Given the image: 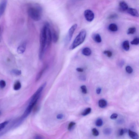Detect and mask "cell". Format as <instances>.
I'll return each instance as SVG.
<instances>
[{
	"mask_svg": "<svg viewBox=\"0 0 139 139\" xmlns=\"http://www.w3.org/2000/svg\"><path fill=\"white\" fill-rule=\"evenodd\" d=\"M46 26L45 24L41 30L40 36V46L39 50V58L42 59L46 48Z\"/></svg>",
	"mask_w": 139,
	"mask_h": 139,
	"instance_id": "6da1fadb",
	"label": "cell"
},
{
	"mask_svg": "<svg viewBox=\"0 0 139 139\" xmlns=\"http://www.w3.org/2000/svg\"><path fill=\"white\" fill-rule=\"evenodd\" d=\"M42 9L38 5L31 6L28 9V13L33 20L38 21L41 20L42 16Z\"/></svg>",
	"mask_w": 139,
	"mask_h": 139,
	"instance_id": "7a4b0ae2",
	"label": "cell"
},
{
	"mask_svg": "<svg viewBox=\"0 0 139 139\" xmlns=\"http://www.w3.org/2000/svg\"><path fill=\"white\" fill-rule=\"evenodd\" d=\"M86 32L83 30L81 31L78 35L75 38L69 49L73 50L83 43L86 36Z\"/></svg>",
	"mask_w": 139,
	"mask_h": 139,
	"instance_id": "3957f363",
	"label": "cell"
},
{
	"mask_svg": "<svg viewBox=\"0 0 139 139\" xmlns=\"http://www.w3.org/2000/svg\"><path fill=\"white\" fill-rule=\"evenodd\" d=\"M78 25L76 24H74L70 28L65 39V43L67 45L70 42L73 34L76 30L77 29Z\"/></svg>",
	"mask_w": 139,
	"mask_h": 139,
	"instance_id": "277c9868",
	"label": "cell"
},
{
	"mask_svg": "<svg viewBox=\"0 0 139 139\" xmlns=\"http://www.w3.org/2000/svg\"><path fill=\"white\" fill-rule=\"evenodd\" d=\"M36 102H34L30 103L29 105L28 106L26 110H25L23 114L20 118L19 120L20 121L18 122L19 124H20L24 119L26 118L29 115L32 110L33 107L36 105Z\"/></svg>",
	"mask_w": 139,
	"mask_h": 139,
	"instance_id": "5b68a950",
	"label": "cell"
},
{
	"mask_svg": "<svg viewBox=\"0 0 139 139\" xmlns=\"http://www.w3.org/2000/svg\"><path fill=\"white\" fill-rule=\"evenodd\" d=\"M45 24L46 26L47 48L49 47L51 44L52 41V38L50 24L48 23H46Z\"/></svg>",
	"mask_w": 139,
	"mask_h": 139,
	"instance_id": "8992f818",
	"label": "cell"
},
{
	"mask_svg": "<svg viewBox=\"0 0 139 139\" xmlns=\"http://www.w3.org/2000/svg\"><path fill=\"white\" fill-rule=\"evenodd\" d=\"M84 15L86 20L88 22H92L94 20V12L89 9L85 11Z\"/></svg>",
	"mask_w": 139,
	"mask_h": 139,
	"instance_id": "52a82bcc",
	"label": "cell"
},
{
	"mask_svg": "<svg viewBox=\"0 0 139 139\" xmlns=\"http://www.w3.org/2000/svg\"><path fill=\"white\" fill-rule=\"evenodd\" d=\"M51 32L52 41L56 43L58 42L59 39L58 33L54 28H53L51 30Z\"/></svg>",
	"mask_w": 139,
	"mask_h": 139,
	"instance_id": "ba28073f",
	"label": "cell"
},
{
	"mask_svg": "<svg viewBox=\"0 0 139 139\" xmlns=\"http://www.w3.org/2000/svg\"><path fill=\"white\" fill-rule=\"evenodd\" d=\"M7 1L2 0L0 4V16H1L5 12L7 4Z\"/></svg>",
	"mask_w": 139,
	"mask_h": 139,
	"instance_id": "9c48e42d",
	"label": "cell"
},
{
	"mask_svg": "<svg viewBox=\"0 0 139 139\" xmlns=\"http://www.w3.org/2000/svg\"><path fill=\"white\" fill-rule=\"evenodd\" d=\"M119 6L120 10L123 11H127L128 8V6L124 1H121L119 2Z\"/></svg>",
	"mask_w": 139,
	"mask_h": 139,
	"instance_id": "30bf717a",
	"label": "cell"
},
{
	"mask_svg": "<svg viewBox=\"0 0 139 139\" xmlns=\"http://www.w3.org/2000/svg\"><path fill=\"white\" fill-rule=\"evenodd\" d=\"M127 12L129 14L133 16L138 17L139 16L138 12L136 9L132 8H128Z\"/></svg>",
	"mask_w": 139,
	"mask_h": 139,
	"instance_id": "8fae6325",
	"label": "cell"
},
{
	"mask_svg": "<svg viewBox=\"0 0 139 139\" xmlns=\"http://www.w3.org/2000/svg\"><path fill=\"white\" fill-rule=\"evenodd\" d=\"M26 43H24L19 46L17 49L18 52L19 54L23 53L26 50Z\"/></svg>",
	"mask_w": 139,
	"mask_h": 139,
	"instance_id": "7c38bea8",
	"label": "cell"
},
{
	"mask_svg": "<svg viewBox=\"0 0 139 139\" xmlns=\"http://www.w3.org/2000/svg\"><path fill=\"white\" fill-rule=\"evenodd\" d=\"M92 38L95 42L98 43H100L102 42V38L98 34H94Z\"/></svg>",
	"mask_w": 139,
	"mask_h": 139,
	"instance_id": "4fadbf2b",
	"label": "cell"
},
{
	"mask_svg": "<svg viewBox=\"0 0 139 139\" xmlns=\"http://www.w3.org/2000/svg\"><path fill=\"white\" fill-rule=\"evenodd\" d=\"M82 54L84 56H89L91 54L92 51L90 48L88 47H85L82 50Z\"/></svg>",
	"mask_w": 139,
	"mask_h": 139,
	"instance_id": "5bb4252c",
	"label": "cell"
},
{
	"mask_svg": "<svg viewBox=\"0 0 139 139\" xmlns=\"http://www.w3.org/2000/svg\"><path fill=\"white\" fill-rule=\"evenodd\" d=\"M128 134L129 136L132 139H138L139 136L137 134L129 130Z\"/></svg>",
	"mask_w": 139,
	"mask_h": 139,
	"instance_id": "9a60e30c",
	"label": "cell"
},
{
	"mask_svg": "<svg viewBox=\"0 0 139 139\" xmlns=\"http://www.w3.org/2000/svg\"><path fill=\"white\" fill-rule=\"evenodd\" d=\"M108 29L110 31L115 32L118 31V27L117 25L116 24H112L109 25Z\"/></svg>",
	"mask_w": 139,
	"mask_h": 139,
	"instance_id": "2e32d148",
	"label": "cell"
},
{
	"mask_svg": "<svg viewBox=\"0 0 139 139\" xmlns=\"http://www.w3.org/2000/svg\"><path fill=\"white\" fill-rule=\"evenodd\" d=\"M47 66H45L44 67V68H43L39 72V73L38 74L36 78V81H38L40 78L41 77H42L44 72L46 70V69L47 68Z\"/></svg>",
	"mask_w": 139,
	"mask_h": 139,
	"instance_id": "e0dca14e",
	"label": "cell"
},
{
	"mask_svg": "<svg viewBox=\"0 0 139 139\" xmlns=\"http://www.w3.org/2000/svg\"><path fill=\"white\" fill-rule=\"evenodd\" d=\"M122 47L126 51H128L129 50L130 46L128 41L126 40L124 41L122 44Z\"/></svg>",
	"mask_w": 139,
	"mask_h": 139,
	"instance_id": "ac0fdd59",
	"label": "cell"
},
{
	"mask_svg": "<svg viewBox=\"0 0 139 139\" xmlns=\"http://www.w3.org/2000/svg\"><path fill=\"white\" fill-rule=\"evenodd\" d=\"M107 105L106 101L104 100H101L99 101V105L102 108H104Z\"/></svg>",
	"mask_w": 139,
	"mask_h": 139,
	"instance_id": "d6986e66",
	"label": "cell"
},
{
	"mask_svg": "<svg viewBox=\"0 0 139 139\" xmlns=\"http://www.w3.org/2000/svg\"><path fill=\"white\" fill-rule=\"evenodd\" d=\"M21 87V84L20 81L16 82L14 85V90H18L20 89Z\"/></svg>",
	"mask_w": 139,
	"mask_h": 139,
	"instance_id": "ffe728a7",
	"label": "cell"
},
{
	"mask_svg": "<svg viewBox=\"0 0 139 139\" xmlns=\"http://www.w3.org/2000/svg\"><path fill=\"white\" fill-rule=\"evenodd\" d=\"M9 122L8 121H7L0 124V132L5 128L6 126L8 124Z\"/></svg>",
	"mask_w": 139,
	"mask_h": 139,
	"instance_id": "44dd1931",
	"label": "cell"
},
{
	"mask_svg": "<svg viewBox=\"0 0 139 139\" xmlns=\"http://www.w3.org/2000/svg\"><path fill=\"white\" fill-rule=\"evenodd\" d=\"M136 31V29L135 27H131L127 31V34H133L135 33Z\"/></svg>",
	"mask_w": 139,
	"mask_h": 139,
	"instance_id": "7402d4cb",
	"label": "cell"
},
{
	"mask_svg": "<svg viewBox=\"0 0 139 139\" xmlns=\"http://www.w3.org/2000/svg\"><path fill=\"white\" fill-rule=\"evenodd\" d=\"M104 133L106 135H109L112 132V130L110 128H106L104 130Z\"/></svg>",
	"mask_w": 139,
	"mask_h": 139,
	"instance_id": "603a6c76",
	"label": "cell"
},
{
	"mask_svg": "<svg viewBox=\"0 0 139 139\" xmlns=\"http://www.w3.org/2000/svg\"><path fill=\"white\" fill-rule=\"evenodd\" d=\"M91 109L90 108H88L86 109H85L84 111L82 113V115L85 116H86L91 112Z\"/></svg>",
	"mask_w": 139,
	"mask_h": 139,
	"instance_id": "cb8c5ba5",
	"label": "cell"
},
{
	"mask_svg": "<svg viewBox=\"0 0 139 139\" xmlns=\"http://www.w3.org/2000/svg\"><path fill=\"white\" fill-rule=\"evenodd\" d=\"M139 43V39L138 38H135L133 40L131 41V44L132 45H137Z\"/></svg>",
	"mask_w": 139,
	"mask_h": 139,
	"instance_id": "d4e9b609",
	"label": "cell"
},
{
	"mask_svg": "<svg viewBox=\"0 0 139 139\" xmlns=\"http://www.w3.org/2000/svg\"><path fill=\"white\" fill-rule=\"evenodd\" d=\"M12 74L17 75H20L22 73L21 71L17 69H13L11 71Z\"/></svg>",
	"mask_w": 139,
	"mask_h": 139,
	"instance_id": "484cf974",
	"label": "cell"
},
{
	"mask_svg": "<svg viewBox=\"0 0 139 139\" xmlns=\"http://www.w3.org/2000/svg\"><path fill=\"white\" fill-rule=\"evenodd\" d=\"M103 124L102 120L100 118H99L97 120L96 122V125L98 127H100Z\"/></svg>",
	"mask_w": 139,
	"mask_h": 139,
	"instance_id": "4316f807",
	"label": "cell"
},
{
	"mask_svg": "<svg viewBox=\"0 0 139 139\" xmlns=\"http://www.w3.org/2000/svg\"><path fill=\"white\" fill-rule=\"evenodd\" d=\"M104 54L106 55L108 58H110L112 56V53L111 52L108 50H106L104 51Z\"/></svg>",
	"mask_w": 139,
	"mask_h": 139,
	"instance_id": "83f0119b",
	"label": "cell"
},
{
	"mask_svg": "<svg viewBox=\"0 0 139 139\" xmlns=\"http://www.w3.org/2000/svg\"><path fill=\"white\" fill-rule=\"evenodd\" d=\"M75 124L76 123L73 122H72L70 123L68 127V130H71Z\"/></svg>",
	"mask_w": 139,
	"mask_h": 139,
	"instance_id": "f1b7e54d",
	"label": "cell"
},
{
	"mask_svg": "<svg viewBox=\"0 0 139 139\" xmlns=\"http://www.w3.org/2000/svg\"><path fill=\"white\" fill-rule=\"evenodd\" d=\"M93 134L95 136H97L99 135V133L98 131L96 128H93L92 129Z\"/></svg>",
	"mask_w": 139,
	"mask_h": 139,
	"instance_id": "f546056e",
	"label": "cell"
},
{
	"mask_svg": "<svg viewBox=\"0 0 139 139\" xmlns=\"http://www.w3.org/2000/svg\"><path fill=\"white\" fill-rule=\"evenodd\" d=\"M6 85V82L3 80H0V88H4L5 87Z\"/></svg>",
	"mask_w": 139,
	"mask_h": 139,
	"instance_id": "4dcf8cb0",
	"label": "cell"
},
{
	"mask_svg": "<svg viewBox=\"0 0 139 139\" xmlns=\"http://www.w3.org/2000/svg\"><path fill=\"white\" fill-rule=\"evenodd\" d=\"M126 70L128 73L129 74H131L133 71V70L130 66H127L126 68Z\"/></svg>",
	"mask_w": 139,
	"mask_h": 139,
	"instance_id": "1f68e13d",
	"label": "cell"
},
{
	"mask_svg": "<svg viewBox=\"0 0 139 139\" xmlns=\"http://www.w3.org/2000/svg\"><path fill=\"white\" fill-rule=\"evenodd\" d=\"M82 92L84 94H86L87 92L86 87L85 85H83L81 87Z\"/></svg>",
	"mask_w": 139,
	"mask_h": 139,
	"instance_id": "d6a6232c",
	"label": "cell"
},
{
	"mask_svg": "<svg viewBox=\"0 0 139 139\" xmlns=\"http://www.w3.org/2000/svg\"><path fill=\"white\" fill-rule=\"evenodd\" d=\"M118 17V15L116 14H113L110 15L108 18V19H112Z\"/></svg>",
	"mask_w": 139,
	"mask_h": 139,
	"instance_id": "836d02e7",
	"label": "cell"
},
{
	"mask_svg": "<svg viewBox=\"0 0 139 139\" xmlns=\"http://www.w3.org/2000/svg\"><path fill=\"white\" fill-rule=\"evenodd\" d=\"M128 131V130L127 129H122L120 131V136H122L124 134L127 132Z\"/></svg>",
	"mask_w": 139,
	"mask_h": 139,
	"instance_id": "e575fe53",
	"label": "cell"
},
{
	"mask_svg": "<svg viewBox=\"0 0 139 139\" xmlns=\"http://www.w3.org/2000/svg\"><path fill=\"white\" fill-rule=\"evenodd\" d=\"M118 115L116 114H113L110 116V118L112 119H114L117 118Z\"/></svg>",
	"mask_w": 139,
	"mask_h": 139,
	"instance_id": "d590c367",
	"label": "cell"
},
{
	"mask_svg": "<svg viewBox=\"0 0 139 139\" xmlns=\"http://www.w3.org/2000/svg\"><path fill=\"white\" fill-rule=\"evenodd\" d=\"M42 136L40 135H36L34 137V139H44Z\"/></svg>",
	"mask_w": 139,
	"mask_h": 139,
	"instance_id": "8d00e7d4",
	"label": "cell"
},
{
	"mask_svg": "<svg viewBox=\"0 0 139 139\" xmlns=\"http://www.w3.org/2000/svg\"><path fill=\"white\" fill-rule=\"evenodd\" d=\"M64 117V115L62 114H59L56 116V118L58 119H61Z\"/></svg>",
	"mask_w": 139,
	"mask_h": 139,
	"instance_id": "74e56055",
	"label": "cell"
},
{
	"mask_svg": "<svg viewBox=\"0 0 139 139\" xmlns=\"http://www.w3.org/2000/svg\"><path fill=\"white\" fill-rule=\"evenodd\" d=\"M102 91V89L100 88H97L96 90V92L97 94H100Z\"/></svg>",
	"mask_w": 139,
	"mask_h": 139,
	"instance_id": "f35d334b",
	"label": "cell"
},
{
	"mask_svg": "<svg viewBox=\"0 0 139 139\" xmlns=\"http://www.w3.org/2000/svg\"><path fill=\"white\" fill-rule=\"evenodd\" d=\"M124 64V61H121L119 63V65L120 67H122Z\"/></svg>",
	"mask_w": 139,
	"mask_h": 139,
	"instance_id": "ab89813d",
	"label": "cell"
},
{
	"mask_svg": "<svg viewBox=\"0 0 139 139\" xmlns=\"http://www.w3.org/2000/svg\"><path fill=\"white\" fill-rule=\"evenodd\" d=\"M76 70L78 72H83L84 71V70L82 68H78L76 69Z\"/></svg>",
	"mask_w": 139,
	"mask_h": 139,
	"instance_id": "60d3db41",
	"label": "cell"
},
{
	"mask_svg": "<svg viewBox=\"0 0 139 139\" xmlns=\"http://www.w3.org/2000/svg\"><path fill=\"white\" fill-rule=\"evenodd\" d=\"M80 78V79L82 80H85V78L83 76H81Z\"/></svg>",
	"mask_w": 139,
	"mask_h": 139,
	"instance_id": "b9f144b4",
	"label": "cell"
},
{
	"mask_svg": "<svg viewBox=\"0 0 139 139\" xmlns=\"http://www.w3.org/2000/svg\"><path fill=\"white\" fill-rule=\"evenodd\" d=\"M1 31V28L0 27V32Z\"/></svg>",
	"mask_w": 139,
	"mask_h": 139,
	"instance_id": "7bdbcfd3",
	"label": "cell"
},
{
	"mask_svg": "<svg viewBox=\"0 0 139 139\" xmlns=\"http://www.w3.org/2000/svg\"><path fill=\"white\" fill-rule=\"evenodd\" d=\"M1 114V112L0 111V116Z\"/></svg>",
	"mask_w": 139,
	"mask_h": 139,
	"instance_id": "ee69618b",
	"label": "cell"
}]
</instances>
